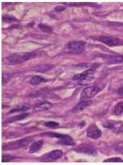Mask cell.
I'll return each instance as SVG.
<instances>
[{
    "instance_id": "obj_1",
    "label": "cell",
    "mask_w": 123,
    "mask_h": 165,
    "mask_svg": "<svg viewBox=\"0 0 123 165\" xmlns=\"http://www.w3.org/2000/svg\"><path fill=\"white\" fill-rule=\"evenodd\" d=\"M36 52H16L12 54L7 57L8 61L11 64H19L34 58L36 56Z\"/></svg>"
},
{
    "instance_id": "obj_2",
    "label": "cell",
    "mask_w": 123,
    "mask_h": 165,
    "mask_svg": "<svg viewBox=\"0 0 123 165\" xmlns=\"http://www.w3.org/2000/svg\"><path fill=\"white\" fill-rule=\"evenodd\" d=\"M94 73L95 71L93 69H90L82 73L75 74L74 79L78 80V83L80 85H85L93 80Z\"/></svg>"
},
{
    "instance_id": "obj_3",
    "label": "cell",
    "mask_w": 123,
    "mask_h": 165,
    "mask_svg": "<svg viewBox=\"0 0 123 165\" xmlns=\"http://www.w3.org/2000/svg\"><path fill=\"white\" fill-rule=\"evenodd\" d=\"M85 45V42L82 41H74L65 46V51L72 54H80L84 51Z\"/></svg>"
},
{
    "instance_id": "obj_4",
    "label": "cell",
    "mask_w": 123,
    "mask_h": 165,
    "mask_svg": "<svg viewBox=\"0 0 123 165\" xmlns=\"http://www.w3.org/2000/svg\"><path fill=\"white\" fill-rule=\"evenodd\" d=\"M32 140L30 138H26L16 141L11 142L4 145L2 147V149L4 150L18 149L26 147L31 142Z\"/></svg>"
},
{
    "instance_id": "obj_5",
    "label": "cell",
    "mask_w": 123,
    "mask_h": 165,
    "mask_svg": "<svg viewBox=\"0 0 123 165\" xmlns=\"http://www.w3.org/2000/svg\"><path fill=\"white\" fill-rule=\"evenodd\" d=\"M96 40L109 47L123 45V41L117 37L110 36H99L95 37Z\"/></svg>"
},
{
    "instance_id": "obj_6",
    "label": "cell",
    "mask_w": 123,
    "mask_h": 165,
    "mask_svg": "<svg viewBox=\"0 0 123 165\" xmlns=\"http://www.w3.org/2000/svg\"><path fill=\"white\" fill-rule=\"evenodd\" d=\"M100 91L99 87L97 86L87 87L85 88L81 94L82 99H89L95 97Z\"/></svg>"
},
{
    "instance_id": "obj_7",
    "label": "cell",
    "mask_w": 123,
    "mask_h": 165,
    "mask_svg": "<svg viewBox=\"0 0 123 165\" xmlns=\"http://www.w3.org/2000/svg\"><path fill=\"white\" fill-rule=\"evenodd\" d=\"M102 131L95 125H92L87 130V135L88 137L93 139H97L101 137Z\"/></svg>"
},
{
    "instance_id": "obj_8",
    "label": "cell",
    "mask_w": 123,
    "mask_h": 165,
    "mask_svg": "<svg viewBox=\"0 0 123 165\" xmlns=\"http://www.w3.org/2000/svg\"><path fill=\"white\" fill-rule=\"evenodd\" d=\"M76 151L81 153H85L90 155H95L96 154V150L94 147L89 144H83L80 145L76 149Z\"/></svg>"
},
{
    "instance_id": "obj_9",
    "label": "cell",
    "mask_w": 123,
    "mask_h": 165,
    "mask_svg": "<svg viewBox=\"0 0 123 165\" xmlns=\"http://www.w3.org/2000/svg\"><path fill=\"white\" fill-rule=\"evenodd\" d=\"M52 106L51 103L47 101H41L35 106V109L36 110H48Z\"/></svg>"
},
{
    "instance_id": "obj_10",
    "label": "cell",
    "mask_w": 123,
    "mask_h": 165,
    "mask_svg": "<svg viewBox=\"0 0 123 165\" xmlns=\"http://www.w3.org/2000/svg\"><path fill=\"white\" fill-rule=\"evenodd\" d=\"M60 144L64 146H74L75 144L74 140L72 137L67 135H65L59 141Z\"/></svg>"
},
{
    "instance_id": "obj_11",
    "label": "cell",
    "mask_w": 123,
    "mask_h": 165,
    "mask_svg": "<svg viewBox=\"0 0 123 165\" xmlns=\"http://www.w3.org/2000/svg\"><path fill=\"white\" fill-rule=\"evenodd\" d=\"M28 115L29 114H28V113H23L21 114L16 115V116H14L10 118L9 119H7L5 120L4 123H12L16 122V121L22 120H23V119L27 117V116H28Z\"/></svg>"
},
{
    "instance_id": "obj_12",
    "label": "cell",
    "mask_w": 123,
    "mask_h": 165,
    "mask_svg": "<svg viewBox=\"0 0 123 165\" xmlns=\"http://www.w3.org/2000/svg\"><path fill=\"white\" fill-rule=\"evenodd\" d=\"M44 144V141L42 140H39V141L34 143L31 146L30 148V152L31 153H36L41 150Z\"/></svg>"
},
{
    "instance_id": "obj_13",
    "label": "cell",
    "mask_w": 123,
    "mask_h": 165,
    "mask_svg": "<svg viewBox=\"0 0 123 165\" xmlns=\"http://www.w3.org/2000/svg\"><path fill=\"white\" fill-rule=\"evenodd\" d=\"M90 103L89 101H81L75 106L73 111L75 113H77V112H79L82 111L83 110H84L88 106H90Z\"/></svg>"
},
{
    "instance_id": "obj_14",
    "label": "cell",
    "mask_w": 123,
    "mask_h": 165,
    "mask_svg": "<svg viewBox=\"0 0 123 165\" xmlns=\"http://www.w3.org/2000/svg\"><path fill=\"white\" fill-rule=\"evenodd\" d=\"M47 81L46 79L41 76H36L32 77L30 80V84L33 85H37L42 82H45Z\"/></svg>"
},
{
    "instance_id": "obj_15",
    "label": "cell",
    "mask_w": 123,
    "mask_h": 165,
    "mask_svg": "<svg viewBox=\"0 0 123 165\" xmlns=\"http://www.w3.org/2000/svg\"><path fill=\"white\" fill-rule=\"evenodd\" d=\"M64 4L69 6H98V5L96 3H63Z\"/></svg>"
},
{
    "instance_id": "obj_16",
    "label": "cell",
    "mask_w": 123,
    "mask_h": 165,
    "mask_svg": "<svg viewBox=\"0 0 123 165\" xmlns=\"http://www.w3.org/2000/svg\"><path fill=\"white\" fill-rule=\"evenodd\" d=\"M123 113V101L118 103L113 109V113L116 115H119Z\"/></svg>"
},
{
    "instance_id": "obj_17",
    "label": "cell",
    "mask_w": 123,
    "mask_h": 165,
    "mask_svg": "<svg viewBox=\"0 0 123 165\" xmlns=\"http://www.w3.org/2000/svg\"><path fill=\"white\" fill-rule=\"evenodd\" d=\"M63 152L60 150H54L50 153V157L54 160L60 159L63 155Z\"/></svg>"
},
{
    "instance_id": "obj_18",
    "label": "cell",
    "mask_w": 123,
    "mask_h": 165,
    "mask_svg": "<svg viewBox=\"0 0 123 165\" xmlns=\"http://www.w3.org/2000/svg\"><path fill=\"white\" fill-rule=\"evenodd\" d=\"M39 27L42 31L46 33H51L52 31V28L46 24L40 23L39 24Z\"/></svg>"
},
{
    "instance_id": "obj_19",
    "label": "cell",
    "mask_w": 123,
    "mask_h": 165,
    "mask_svg": "<svg viewBox=\"0 0 123 165\" xmlns=\"http://www.w3.org/2000/svg\"><path fill=\"white\" fill-rule=\"evenodd\" d=\"M2 20L5 22L11 23L17 20L16 18L13 15H6L2 17Z\"/></svg>"
},
{
    "instance_id": "obj_20",
    "label": "cell",
    "mask_w": 123,
    "mask_h": 165,
    "mask_svg": "<svg viewBox=\"0 0 123 165\" xmlns=\"http://www.w3.org/2000/svg\"><path fill=\"white\" fill-rule=\"evenodd\" d=\"M51 69V66L49 65H45L41 66L40 67H37L36 71L38 72L44 73L48 71Z\"/></svg>"
},
{
    "instance_id": "obj_21",
    "label": "cell",
    "mask_w": 123,
    "mask_h": 165,
    "mask_svg": "<svg viewBox=\"0 0 123 165\" xmlns=\"http://www.w3.org/2000/svg\"><path fill=\"white\" fill-rule=\"evenodd\" d=\"M44 125L45 127L49 128H56L58 127L59 124L57 122H54V121H50L45 123Z\"/></svg>"
},
{
    "instance_id": "obj_22",
    "label": "cell",
    "mask_w": 123,
    "mask_h": 165,
    "mask_svg": "<svg viewBox=\"0 0 123 165\" xmlns=\"http://www.w3.org/2000/svg\"><path fill=\"white\" fill-rule=\"evenodd\" d=\"M30 106L29 104H25V106H23L19 108L15 109H13L11 110L10 113H14L16 112L19 111H27L28 109L30 108Z\"/></svg>"
},
{
    "instance_id": "obj_23",
    "label": "cell",
    "mask_w": 123,
    "mask_h": 165,
    "mask_svg": "<svg viewBox=\"0 0 123 165\" xmlns=\"http://www.w3.org/2000/svg\"><path fill=\"white\" fill-rule=\"evenodd\" d=\"M104 162H113V163H119V162H123V160L120 157L110 158L108 159H106L104 161Z\"/></svg>"
},
{
    "instance_id": "obj_24",
    "label": "cell",
    "mask_w": 123,
    "mask_h": 165,
    "mask_svg": "<svg viewBox=\"0 0 123 165\" xmlns=\"http://www.w3.org/2000/svg\"><path fill=\"white\" fill-rule=\"evenodd\" d=\"M14 156L10 155H3L2 157V162H6L15 159Z\"/></svg>"
},
{
    "instance_id": "obj_25",
    "label": "cell",
    "mask_w": 123,
    "mask_h": 165,
    "mask_svg": "<svg viewBox=\"0 0 123 165\" xmlns=\"http://www.w3.org/2000/svg\"><path fill=\"white\" fill-rule=\"evenodd\" d=\"M95 66H96V64H93V63H82V64H78L77 66L79 68H91L93 69Z\"/></svg>"
},
{
    "instance_id": "obj_26",
    "label": "cell",
    "mask_w": 123,
    "mask_h": 165,
    "mask_svg": "<svg viewBox=\"0 0 123 165\" xmlns=\"http://www.w3.org/2000/svg\"><path fill=\"white\" fill-rule=\"evenodd\" d=\"M9 75L8 74H2V84H6L9 80Z\"/></svg>"
},
{
    "instance_id": "obj_27",
    "label": "cell",
    "mask_w": 123,
    "mask_h": 165,
    "mask_svg": "<svg viewBox=\"0 0 123 165\" xmlns=\"http://www.w3.org/2000/svg\"><path fill=\"white\" fill-rule=\"evenodd\" d=\"M66 7L64 6H58L54 8V10L57 12H61L65 10Z\"/></svg>"
},
{
    "instance_id": "obj_28",
    "label": "cell",
    "mask_w": 123,
    "mask_h": 165,
    "mask_svg": "<svg viewBox=\"0 0 123 165\" xmlns=\"http://www.w3.org/2000/svg\"><path fill=\"white\" fill-rule=\"evenodd\" d=\"M103 125H104L103 127L107 128H112L114 127V125L112 123H109V122L106 123Z\"/></svg>"
},
{
    "instance_id": "obj_29",
    "label": "cell",
    "mask_w": 123,
    "mask_h": 165,
    "mask_svg": "<svg viewBox=\"0 0 123 165\" xmlns=\"http://www.w3.org/2000/svg\"><path fill=\"white\" fill-rule=\"evenodd\" d=\"M85 121H82V122H80L79 124L78 125V127H79L80 128H82L83 127H85Z\"/></svg>"
},
{
    "instance_id": "obj_30",
    "label": "cell",
    "mask_w": 123,
    "mask_h": 165,
    "mask_svg": "<svg viewBox=\"0 0 123 165\" xmlns=\"http://www.w3.org/2000/svg\"><path fill=\"white\" fill-rule=\"evenodd\" d=\"M117 93L120 95H123V87L117 90Z\"/></svg>"
},
{
    "instance_id": "obj_31",
    "label": "cell",
    "mask_w": 123,
    "mask_h": 165,
    "mask_svg": "<svg viewBox=\"0 0 123 165\" xmlns=\"http://www.w3.org/2000/svg\"><path fill=\"white\" fill-rule=\"evenodd\" d=\"M119 131L120 132L123 133V125L120 127V128H119Z\"/></svg>"
}]
</instances>
